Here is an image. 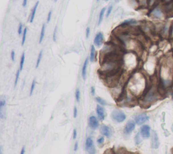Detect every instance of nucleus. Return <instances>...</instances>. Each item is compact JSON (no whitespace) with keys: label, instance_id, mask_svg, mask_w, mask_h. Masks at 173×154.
Here are the masks:
<instances>
[{"label":"nucleus","instance_id":"obj_1","mask_svg":"<svg viewBox=\"0 0 173 154\" xmlns=\"http://www.w3.org/2000/svg\"><path fill=\"white\" fill-rule=\"evenodd\" d=\"M127 87V90L135 97H139L140 96L141 97L149 88L145 76L138 72L133 73L129 78Z\"/></svg>","mask_w":173,"mask_h":154},{"label":"nucleus","instance_id":"obj_2","mask_svg":"<svg viewBox=\"0 0 173 154\" xmlns=\"http://www.w3.org/2000/svg\"><path fill=\"white\" fill-rule=\"evenodd\" d=\"M160 95H161L158 91V86H156L155 85H151L141 97V101L143 106H149L158 100Z\"/></svg>","mask_w":173,"mask_h":154},{"label":"nucleus","instance_id":"obj_3","mask_svg":"<svg viewBox=\"0 0 173 154\" xmlns=\"http://www.w3.org/2000/svg\"><path fill=\"white\" fill-rule=\"evenodd\" d=\"M122 64L127 70H134L138 64L137 55L133 52L125 54L122 57Z\"/></svg>","mask_w":173,"mask_h":154},{"label":"nucleus","instance_id":"obj_4","mask_svg":"<svg viewBox=\"0 0 173 154\" xmlns=\"http://www.w3.org/2000/svg\"><path fill=\"white\" fill-rule=\"evenodd\" d=\"M149 16L156 19H162L164 16V11L160 8L159 4H158L151 8Z\"/></svg>","mask_w":173,"mask_h":154},{"label":"nucleus","instance_id":"obj_5","mask_svg":"<svg viewBox=\"0 0 173 154\" xmlns=\"http://www.w3.org/2000/svg\"><path fill=\"white\" fill-rule=\"evenodd\" d=\"M126 114L123 112L120 111L119 110H115L111 113V118L112 120L115 121V122L120 123L124 122L125 120Z\"/></svg>","mask_w":173,"mask_h":154},{"label":"nucleus","instance_id":"obj_6","mask_svg":"<svg viewBox=\"0 0 173 154\" xmlns=\"http://www.w3.org/2000/svg\"><path fill=\"white\" fill-rule=\"evenodd\" d=\"M86 151L89 154H95L96 153V149H95V145L93 144V141L91 137H87L86 139L85 143Z\"/></svg>","mask_w":173,"mask_h":154},{"label":"nucleus","instance_id":"obj_7","mask_svg":"<svg viewBox=\"0 0 173 154\" xmlns=\"http://www.w3.org/2000/svg\"><path fill=\"white\" fill-rule=\"evenodd\" d=\"M149 119V117L148 116V115L145 113H141L139 114H137L135 118V123L139 125V126H141V125H143V124L148 121Z\"/></svg>","mask_w":173,"mask_h":154},{"label":"nucleus","instance_id":"obj_8","mask_svg":"<svg viewBox=\"0 0 173 154\" xmlns=\"http://www.w3.org/2000/svg\"><path fill=\"white\" fill-rule=\"evenodd\" d=\"M151 146L153 149H158L160 145V141L158 138V134L156 131L153 130L151 132Z\"/></svg>","mask_w":173,"mask_h":154},{"label":"nucleus","instance_id":"obj_9","mask_svg":"<svg viewBox=\"0 0 173 154\" xmlns=\"http://www.w3.org/2000/svg\"><path fill=\"white\" fill-rule=\"evenodd\" d=\"M140 134L143 139H147L151 136V128L149 125H143L140 129Z\"/></svg>","mask_w":173,"mask_h":154},{"label":"nucleus","instance_id":"obj_10","mask_svg":"<svg viewBox=\"0 0 173 154\" xmlns=\"http://www.w3.org/2000/svg\"><path fill=\"white\" fill-rule=\"evenodd\" d=\"M135 128V122H133V121L131 120L129 121L127 123V124L125 125L124 128V135H130L132 132L134 130Z\"/></svg>","mask_w":173,"mask_h":154},{"label":"nucleus","instance_id":"obj_11","mask_svg":"<svg viewBox=\"0 0 173 154\" xmlns=\"http://www.w3.org/2000/svg\"><path fill=\"white\" fill-rule=\"evenodd\" d=\"M100 131L102 135L105 136L106 137H108V138L111 137L112 135V130L110 127L106 126V125H102V126H101Z\"/></svg>","mask_w":173,"mask_h":154},{"label":"nucleus","instance_id":"obj_12","mask_svg":"<svg viewBox=\"0 0 173 154\" xmlns=\"http://www.w3.org/2000/svg\"><path fill=\"white\" fill-rule=\"evenodd\" d=\"M170 26H171V22H166L163 25L161 28V32L162 35L164 37H169V35H170Z\"/></svg>","mask_w":173,"mask_h":154},{"label":"nucleus","instance_id":"obj_13","mask_svg":"<svg viewBox=\"0 0 173 154\" xmlns=\"http://www.w3.org/2000/svg\"><path fill=\"white\" fill-rule=\"evenodd\" d=\"M104 34L102 32H97L94 39V45H95L96 47H98V48L102 46L103 43H104Z\"/></svg>","mask_w":173,"mask_h":154},{"label":"nucleus","instance_id":"obj_14","mask_svg":"<svg viewBox=\"0 0 173 154\" xmlns=\"http://www.w3.org/2000/svg\"><path fill=\"white\" fill-rule=\"evenodd\" d=\"M89 125L90 128H92L93 130L97 129L99 127V122L96 117L94 116H91L89 118Z\"/></svg>","mask_w":173,"mask_h":154},{"label":"nucleus","instance_id":"obj_15","mask_svg":"<svg viewBox=\"0 0 173 154\" xmlns=\"http://www.w3.org/2000/svg\"><path fill=\"white\" fill-rule=\"evenodd\" d=\"M96 112L100 120H104L105 119V110L101 105H97L96 107Z\"/></svg>","mask_w":173,"mask_h":154},{"label":"nucleus","instance_id":"obj_16","mask_svg":"<svg viewBox=\"0 0 173 154\" xmlns=\"http://www.w3.org/2000/svg\"><path fill=\"white\" fill-rule=\"evenodd\" d=\"M5 104H6V101L3 97H1V99H0V118L1 119L4 118L5 116L4 110Z\"/></svg>","mask_w":173,"mask_h":154},{"label":"nucleus","instance_id":"obj_17","mask_svg":"<svg viewBox=\"0 0 173 154\" xmlns=\"http://www.w3.org/2000/svg\"><path fill=\"white\" fill-rule=\"evenodd\" d=\"M137 24H138V21H137L135 19H131L125 20L122 22L121 24L119 25V26H129Z\"/></svg>","mask_w":173,"mask_h":154},{"label":"nucleus","instance_id":"obj_18","mask_svg":"<svg viewBox=\"0 0 173 154\" xmlns=\"http://www.w3.org/2000/svg\"><path fill=\"white\" fill-rule=\"evenodd\" d=\"M89 58H86L85 60L83 66L82 70H81V75H82V78L84 81H85L86 78V69H87V66L88 64H89Z\"/></svg>","mask_w":173,"mask_h":154},{"label":"nucleus","instance_id":"obj_19","mask_svg":"<svg viewBox=\"0 0 173 154\" xmlns=\"http://www.w3.org/2000/svg\"><path fill=\"white\" fill-rule=\"evenodd\" d=\"M39 1H37L35 4V5H34L33 8H32L31 14H30V19H29L30 23H32V22H33L34 19H35L36 12H37V8H38V5H39Z\"/></svg>","mask_w":173,"mask_h":154},{"label":"nucleus","instance_id":"obj_20","mask_svg":"<svg viewBox=\"0 0 173 154\" xmlns=\"http://www.w3.org/2000/svg\"><path fill=\"white\" fill-rule=\"evenodd\" d=\"M95 56H96V54H95V45H92L91 48V53H90V56H89V60L91 61V62H94L95 61Z\"/></svg>","mask_w":173,"mask_h":154},{"label":"nucleus","instance_id":"obj_21","mask_svg":"<svg viewBox=\"0 0 173 154\" xmlns=\"http://www.w3.org/2000/svg\"><path fill=\"white\" fill-rule=\"evenodd\" d=\"M106 11V8H103L101 10L100 12V16H99V19H98V22H97V25H100L101 23L102 22L103 20H104V15H105V12Z\"/></svg>","mask_w":173,"mask_h":154},{"label":"nucleus","instance_id":"obj_22","mask_svg":"<svg viewBox=\"0 0 173 154\" xmlns=\"http://www.w3.org/2000/svg\"><path fill=\"white\" fill-rule=\"evenodd\" d=\"M45 32H46V24H43L42 27H41L40 37H39V44H41V43H42L43 38H44V36H45Z\"/></svg>","mask_w":173,"mask_h":154},{"label":"nucleus","instance_id":"obj_23","mask_svg":"<svg viewBox=\"0 0 173 154\" xmlns=\"http://www.w3.org/2000/svg\"><path fill=\"white\" fill-rule=\"evenodd\" d=\"M24 61H25V53L23 52L22 54L21 58H20V70H22L23 69V66H24Z\"/></svg>","mask_w":173,"mask_h":154},{"label":"nucleus","instance_id":"obj_24","mask_svg":"<svg viewBox=\"0 0 173 154\" xmlns=\"http://www.w3.org/2000/svg\"><path fill=\"white\" fill-rule=\"evenodd\" d=\"M95 101L98 103L99 104L101 105V106H106L107 105V102L104 100V99H102V97H95Z\"/></svg>","mask_w":173,"mask_h":154},{"label":"nucleus","instance_id":"obj_25","mask_svg":"<svg viewBox=\"0 0 173 154\" xmlns=\"http://www.w3.org/2000/svg\"><path fill=\"white\" fill-rule=\"evenodd\" d=\"M42 57H43V50H41L40 52H39V55H38L37 60V62H36V66H35L36 68H38V67L39 66V64H40V63H41Z\"/></svg>","mask_w":173,"mask_h":154},{"label":"nucleus","instance_id":"obj_26","mask_svg":"<svg viewBox=\"0 0 173 154\" xmlns=\"http://www.w3.org/2000/svg\"><path fill=\"white\" fill-rule=\"evenodd\" d=\"M27 31H28V28H27V27H26V28H24V31H23L22 33V46H23V45H24L25 41H26Z\"/></svg>","mask_w":173,"mask_h":154},{"label":"nucleus","instance_id":"obj_27","mask_svg":"<svg viewBox=\"0 0 173 154\" xmlns=\"http://www.w3.org/2000/svg\"><path fill=\"white\" fill-rule=\"evenodd\" d=\"M141 135L140 133H138L136 135V136H135V143H136L137 145H139L141 143L142 139H141Z\"/></svg>","mask_w":173,"mask_h":154},{"label":"nucleus","instance_id":"obj_28","mask_svg":"<svg viewBox=\"0 0 173 154\" xmlns=\"http://www.w3.org/2000/svg\"><path fill=\"white\" fill-rule=\"evenodd\" d=\"M75 98L77 102H79L81 99V91L79 89H77L75 91Z\"/></svg>","mask_w":173,"mask_h":154},{"label":"nucleus","instance_id":"obj_29","mask_svg":"<svg viewBox=\"0 0 173 154\" xmlns=\"http://www.w3.org/2000/svg\"><path fill=\"white\" fill-rule=\"evenodd\" d=\"M20 70H18L17 72H16V78H15V81H14V87H16V85L18 84V82L19 77H20Z\"/></svg>","mask_w":173,"mask_h":154},{"label":"nucleus","instance_id":"obj_30","mask_svg":"<svg viewBox=\"0 0 173 154\" xmlns=\"http://www.w3.org/2000/svg\"><path fill=\"white\" fill-rule=\"evenodd\" d=\"M35 85H36V80L34 79L33 81H32L31 86H30V96H31L32 95V93H33L34 89H35Z\"/></svg>","mask_w":173,"mask_h":154},{"label":"nucleus","instance_id":"obj_31","mask_svg":"<svg viewBox=\"0 0 173 154\" xmlns=\"http://www.w3.org/2000/svg\"><path fill=\"white\" fill-rule=\"evenodd\" d=\"M112 10H113V5H110L108 8L107 10H106V18L109 17L112 11Z\"/></svg>","mask_w":173,"mask_h":154},{"label":"nucleus","instance_id":"obj_32","mask_svg":"<svg viewBox=\"0 0 173 154\" xmlns=\"http://www.w3.org/2000/svg\"><path fill=\"white\" fill-rule=\"evenodd\" d=\"M57 26H55V28H54L53 34V41L54 42H56L57 41Z\"/></svg>","mask_w":173,"mask_h":154},{"label":"nucleus","instance_id":"obj_33","mask_svg":"<svg viewBox=\"0 0 173 154\" xmlns=\"http://www.w3.org/2000/svg\"><path fill=\"white\" fill-rule=\"evenodd\" d=\"M23 31H24V30H23V24H22V23L20 22L18 25V35H21L23 33Z\"/></svg>","mask_w":173,"mask_h":154},{"label":"nucleus","instance_id":"obj_34","mask_svg":"<svg viewBox=\"0 0 173 154\" xmlns=\"http://www.w3.org/2000/svg\"><path fill=\"white\" fill-rule=\"evenodd\" d=\"M52 16V10H50L48 13V18H47V23H49L50 22V20H51Z\"/></svg>","mask_w":173,"mask_h":154},{"label":"nucleus","instance_id":"obj_35","mask_svg":"<svg viewBox=\"0 0 173 154\" xmlns=\"http://www.w3.org/2000/svg\"><path fill=\"white\" fill-rule=\"evenodd\" d=\"M90 32H91V28H90V27H87V28H86V39H88V38L89 37Z\"/></svg>","mask_w":173,"mask_h":154},{"label":"nucleus","instance_id":"obj_36","mask_svg":"<svg viewBox=\"0 0 173 154\" xmlns=\"http://www.w3.org/2000/svg\"><path fill=\"white\" fill-rule=\"evenodd\" d=\"M97 142L98 143V144L102 145L103 143H104V137H100V138H99V139L97 140Z\"/></svg>","mask_w":173,"mask_h":154},{"label":"nucleus","instance_id":"obj_37","mask_svg":"<svg viewBox=\"0 0 173 154\" xmlns=\"http://www.w3.org/2000/svg\"><path fill=\"white\" fill-rule=\"evenodd\" d=\"M77 112H78V111H77V108L76 106L74 107V110H73V117L75 118H76L77 117Z\"/></svg>","mask_w":173,"mask_h":154},{"label":"nucleus","instance_id":"obj_38","mask_svg":"<svg viewBox=\"0 0 173 154\" xmlns=\"http://www.w3.org/2000/svg\"><path fill=\"white\" fill-rule=\"evenodd\" d=\"M15 52H14V50H12V52H11V59H12V60L14 61H15Z\"/></svg>","mask_w":173,"mask_h":154},{"label":"nucleus","instance_id":"obj_39","mask_svg":"<svg viewBox=\"0 0 173 154\" xmlns=\"http://www.w3.org/2000/svg\"><path fill=\"white\" fill-rule=\"evenodd\" d=\"M104 154H116V153L113 151V149H109L107 150V151L104 153Z\"/></svg>","mask_w":173,"mask_h":154},{"label":"nucleus","instance_id":"obj_40","mask_svg":"<svg viewBox=\"0 0 173 154\" xmlns=\"http://www.w3.org/2000/svg\"><path fill=\"white\" fill-rule=\"evenodd\" d=\"M91 95L93 96H94L95 95V89L94 87H91Z\"/></svg>","mask_w":173,"mask_h":154},{"label":"nucleus","instance_id":"obj_41","mask_svg":"<svg viewBox=\"0 0 173 154\" xmlns=\"http://www.w3.org/2000/svg\"><path fill=\"white\" fill-rule=\"evenodd\" d=\"M77 130L74 129L73 130V139H76L77 138Z\"/></svg>","mask_w":173,"mask_h":154},{"label":"nucleus","instance_id":"obj_42","mask_svg":"<svg viewBox=\"0 0 173 154\" xmlns=\"http://www.w3.org/2000/svg\"><path fill=\"white\" fill-rule=\"evenodd\" d=\"M78 148H79V143H78V142H76L75 144V147H74V150H75V151H77Z\"/></svg>","mask_w":173,"mask_h":154},{"label":"nucleus","instance_id":"obj_43","mask_svg":"<svg viewBox=\"0 0 173 154\" xmlns=\"http://www.w3.org/2000/svg\"><path fill=\"white\" fill-rule=\"evenodd\" d=\"M27 5V0H23V2H22V6L25 8V7Z\"/></svg>","mask_w":173,"mask_h":154},{"label":"nucleus","instance_id":"obj_44","mask_svg":"<svg viewBox=\"0 0 173 154\" xmlns=\"http://www.w3.org/2000/svg\"><path fill=\"white\" fill-rule=\"evenodd\" d=\"M25 153V147H22V148L21 149V152L20 154H24Z\"/></svg>","mask_w":173,"mask_h":154},{"label":"nucleus","instance_id":"obj_45","mask_svg":"<svg viewBox=\"0 0 173 154\" xmlns=\"http://www.w3.org/2000/svg\"><path fill=\"white\" fill-rule=\"evenodd\" d=\"M0 154H3V153H2V147H0Z\"/></svg>","mask_w":173,"mask_h":154},{"label":"nucleus","instance_id":"obj_46","mask_svg":"<svg viewBox=\"0 0 173 154\" xmlns=\"http://www.w3.org/2000/svg\"><path fill=\"white\" fill-rule=\"evenodd\" d=\"M115 1H116V2H118V1H120V0H115Z\"/></svg>","mask_w":173,"mask_h":154},{"label":"nucleus","instance_id":"obj_47","mask_svg":"<svg viewBox=\"0 0 173 154\" xmlns=\"http://www.w3.org/2000/svg\"><path fill=\"white\" fill-rule=\"evenodd\" d=\"M97 1L98 2V1H100V0H97Z\"/></svg>","mask_w":173,"mask_h":154},{"label":"nucleus","instance_id":"obj_48","mask_svg":"<svg viewBox=\"0 0 173 154\" xmlns=\"http://www.w3.org/2000/svg\"><path fill=\"white\" fill-rule=\"evenodd\" d=\"M57 1V0H54V1Z\"/></svg>","mask_w":173,"mask_h":154}]
</instances>
